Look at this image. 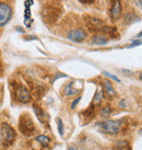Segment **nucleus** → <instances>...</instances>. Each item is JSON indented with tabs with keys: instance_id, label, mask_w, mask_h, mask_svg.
<instances>
[{
	"instance_id": "23",
	"label": "nucleus",
	"mask_w": 142,
	"mask_h": 150,
	"mask_svg": "<svg viewBox=\"0 0 142 150\" xmlns=\"http://www.w3.org/2000/svg\"><path fill=\"white\" fill-rule=\"evenodd\" d=\"M32 4H33V0H26V1H25V7H26V8H30Z\"/></svg>"
},
{
	"instance_id": "6",
	"label": "nucleus",
	"mask_w": 142,
	"mask_h": 150,
	"mask_svg": "<svg viewBox=\"0 0 142 150\" xmlns=\"http://www.w3.org/2000/svg\"><path fill=\"white\" fill-rule=\"evenodd\" d=\"M86 32L83 29H75L69 31L67 34V38L75 43H81L86 38Z\"/></svg>"
},
{
	"instance_id": "12",
	"label": "nucleus",
	"mask_w": 142,
	"mask_h": 150,
	"mask_svg": "<svg viewBox=\"0 0 142 150\" xmlns=\"http://www.w3.org/2000/svg\"><path fill=\"white\" fill-rule=\"evenodd\" d=\"M114 150H131L130 144L127 140H117L113 146Z\"/></svg>"
},
{
	"instance_id": "2",
	"label": "nucleus",
	"mask_w": 142,
	"mask_h": 150,
	"mask_svg": "<svg viewBox=\"0 0 142 150\" xmlns=\"http://www.w3.org/2000/svg\"><path fill=\"white\" fill-rule=\"evenodd\" d=\"M19 130L24 136H32L35 134V124L27 114H23L19 120Z\"/></svg>"
},
{
	"instance_id": "13",
	"label": "nucleus",
	"mask_w": 142,
	"mask_h": 150,
	"mask_svg": "<svg viewBox=\"0 0 142 150\" xmlns=\"http://www.w3.org/2000/svg\"><path fill=\"white\" fill-rule=\"evenodd\" d=\"M103 88H104V91L108 94L109 96H116V92L114 90V87L112 82L108 79H104L103 81Z\"/></svg>"
},
{
	"instance_id": "16",
	"label": "nucleus",
	"mask_w": 142,
	"mask_h": 150,
	"mask_svg": "<svg viewBox=\"0 0 142 150\" xmlns=\"http://www.w3.org/2000/svg\"><path fill=\"white\" fill-rule=\"evenodd\" d=\"M103 100V91L98 89L97 91L95 92V94H94V98H93V101H92V105H98L101 104V102Z\"/></svg>"
},
{
	"instance_id": "18",
	"label": "nucleus",
	"mask_w": 142,
	"mask_h": 150,
	"mask_svg": "<svg viewBox=\"0 0 142 150\" xmlns=\"http://www.w3.org/2000/svg\"><path fill=\"white\" fill-rule=\"evenodd\" d=\"M110 113H112V108H110V106L106 105V106H104V108H103L100 111V116H102V117H108L109 115H110Z\"/></svg>"
},
{
	"instance_id": "8",
	"label": "nucleus",
	"mask_w": 142,
	"mask_h": 150,
	"mask_svg": "<svg viewBox=\"0 0 142 150\" xmlns=\"http://www.w3.org/2000/svg\"><path fill=\"white\" fill-rule=\"evenodd\" d=\"M73 84H75V81L72 80V81H70V82L66 86V88L63 89V94H65L66 96H73L79 93L80 90L73 88Z\"/></svg>"
},
{
	"instance_id": "21",
	"label": "nucleus",
	"mask_w": 142,
	"mask_h": 150,
	"mask_svg": "<svg viewBox=\"0 0 142 150\" xmlns=\"http://www.w3.org/2000/svg\"><path fill=\"white\" fill-rule=\"evenodd\" d=\"M142 45V40H138V41H134L129 45V47H136V46Z\"/></svg>"
},
{
	"instance_id": "15",
	"label": "nucleus",
	"mask_w": 142,
	"mask_h": 150,
	"mask_svg": "<svg viewBox=\"0 0 142 150\" xmlns=\"http://www.w3.org/2000/svg\"><path fill=\"white\" fill-rule=\"evenodd\" d=\"M35 142L42 145L43 147H47L50 144V138H48L45 135H39L37 137H35Z\"/></svg>"
},
{
	"instance_id": "30",
	"label": "nucleus",
	"mask_w": 142,
	"mask_h": 150,
	"mask_svg": "<svg viewBox=\"0 0 142 150\" xmlns=\"http://www.w3.org/2000/svg\"><path fill=\"white\" fill-rule=\"evenodd\" d=\"M139 78H140V80H142V71L139 72Z\"/></svg>"
},
{
	"instance_id": "11",
	"label": "nucleus",
	"mask_w": 142,
	"mask_h": 150,
	"mask_svg": "<svg viewBox=\"0 0 142 150\" xmlns=\"http://www.w3.org/2000/svg\"><path fill=\"white\" fill-rule=\"evenodd\" d=\"M33 111L34 113H35V115H36V117H37L39 121L42 122V123H45L47 120V115L46 113L43 111V108H41L39 106H37V105H33Z\"/></svg>"
},
{
	"instance_id": "20",
	"label": "nucleus",
	"mask_w": 142,
	"mask_h": 150,
	"mask_svg": "<svg viewBox=\"0 0 142 150\" xmlns=\"http://www.w3.org/2000/svg\"><path fill=\"white\" fill-rule=\"evenodd\" d=\"M80 100H81V96H78V98H77L73 102H72V104H71V108H72V110H75V106H77V105H78V103L80 102Z\"/></svg>"
},
{
	"instance_id": "29",
	"label": "nucleus",
	"mask_w": 142,
	"mask_h": 150,
	"mask_svg": "<svg viewBox=\"0 0 142 150\" xmlns=\"http://www.w3.org/2000/svg\"><path fill=\"white\" fill-rule=\"evenodd\" d=\"M122 72H125V74H131V71L126 70V69H122Z\"/></svg>"
},
{
	"instance_id": "22",
	"label": "nucleus",
	"mask_w": 142,
	"mask_h": 150,
	"mask_svg": "<svg viewBox=\"0 0 142 150\" xmlns=\"http://www.w3.org/2000/svg\"><path fill=\"white\" fill-rule=\"evenodd\" d=\"M78 1H80L81 4H93L94 0H78Z\"/></svg>"
},
{
	"instance_id": "19",
	"label": "nucleus",
	"mask_w": 142,
	"mask_h": 150,
	"mask_svg": "<svg viewBox=\"0 0 142 150\" xmlns=\"http://www.w3.org/2000/svg\"><path fill=\"white\" fill-rule=\"evenodd\" d=\"M103 74H104L107 78H109V79H113V80H115V81H117V82H120L119 78H118V77H116L115 75H112V74H109V72H107V71H103Z\"/></svg>"
},
{
	"instance_id": "24",
	"label": "nucleus",
	"mask_w": 142,
	"mask_h": 150,
	"mask_svg": "<svg viewBox=\"0 0 142 150\" xmlns=\"http://www.w3.org/2000/svg\"><path fill=\"white\" fill-rule=\"evenodd\" d=\"M136 2H137V6H138L139 8L142 9V0H136Z\"/></svg>"
},
{
	"instance_id": "1",
	"label": "nucleus",
	"mask_w": 142,
	"mask_h": 150,
	"mask_svg": "<svg viewBox=\"0 0 142 150\" xmlns=\"http://www.w3.org/2000/svg\"><path fill=\"white\" fill-rule=\"evenodd\" d=\"M17 140V132L9 123L0 124V145L4 149H8Z\"/></svg>"
},
{
	"instance_id": "10",
	"label": "nucleus",
	"mask_w": 142,
	"mask_h": 150,
	"mask_svg": "<svg viewBox=\"0 0 142 150\" xmlns=\"http://www.w3.org/2000/svg\"><path fill=\"white\" fill-rule=\"evenodd\" d=\"M89 25L91 26V30H101L104 25V22L97 19V18H90L89 19Z\"/></svg>"
},
{
	"instance_id": "27",
	"label": "nucleus",
	"mask_w": 142,
	"mask_h": 150,
	"mask_svg": "<svg viewBox=\"0 0 142 150\" xmlns=\"http://www.w3.org/2000/svg\"><path fill=\"white\" fill-rule=\"evenodd\" d=\"M136 38H142V31L140 32V33L137 34V36H136Z\"/></svg>"
},
{
	"instance_id": "3",
	"label": "nucleus",
	"mask_w": 142,
	"mask_h": 150,
	"mask_svg": "<svg viewBox=\"0 0 142 150\" xmlns=\"http://www.w3.org/2000/svg\"><path fill=\"white\" fill-rule=\"evenodd\" d=\"M121 125H122L121 121H117V120H107V121L97 123V126L100 127L101 130L109 135H117L120 133Z\"/></svg>"
},
{
	"instance_id": "7",
	"label": "nucleus",
	"mask_w": 142,
	"mask_h": 150,
	"mask_svg": "<svg viewBox=\"0 0 142 150\" xmlns=\"http://www.w3.org/2000/svg\"><path fill=\"white\" fill-rule=\"evenodd\" d=\"M121 10H122V6H121L120 0H114L110 8V17L113 20H118L120 18Z\"/></svg>"
},
{
	"instance_id": "5",
	"label": "nucleus",
	"mask_w": 142,
	"mask_h": 150,
	"mask_svg": "<svg viewBox=\"0 0 142 150\" xmlns=\"http://www.w3.org/2000/svg\"><path fill=\"white\" fill-rule=\"evenodd\" d=\"M14 96H15V100L19 101L20 103H29L31 101V93H30L29 89L25 88L24 86H18L15 88V91H14Z\"/></svg>"
},
{
	"instance_id": "26",
	"label": "nucleus",
	"mask_w": 142,
	"mask_h": 150,
	"mask_svg": "<svg viewBox=\"0 0 142 150\" xmlns=\"http://www.w3.org/2000/svg\"><path fill=\"white\" fill-rule=\"evenodd\" d=\"M30 36H31V35H30ZM26 40H38V38H35V36H33V35H32L31 38H26Z\"/></svg>"
},
{
	"instance_id": "31",
	"label": "nucleus",
	"mask_w": 142,
	"mask_h": 150,
	"mask_svg": "<svg viewBox=\"0 0 142 150\" xmlns=\"http://www.w3.org/2000/svg\"><path fill=\"white\" fill-rule=\"evenodd\" d=\"M140 133H141V135H142V129H141V130H140Z\"/></svg>"
},
{
	"instance_id": "25",
	"label": "nucleus",
	"mask_w": 142,
	"mask_h": 150,
	"mask_svg": "<svg viewBox=\"0 0 142 150\" xmlns=\"http://www.w3.org/2000/svg\"><path fill=\"white\" fill-rule=\"evenodd\" d=\"M68 150H79L78 148H75V147L73 146H70V147H68Z\"/></svg>"
},
{
	"instance_id": "4",
	"label": "nucleus",
	"mask_w": 142,
	"mask_h": 150,
	"mask_svg": "<svg viewBox=\"0 0 142 150\" xmlns=\"http://www.w3.org/2000/svg\"><path fill=\"white\" fill-rule=\"evenodd\" d=\"M12 17V9L6 2H0V28L7 24Z\"/></svg>"
},
{
	"instance_id": "9",
	"label": "nucleus",
	"mask_w": 142,
	"mask_h": 150,
	"mask_svg": "<svg viewBox=\"0 0 142 150\" xmlns=\"http://www.w3.org/2000/svg\"><path fill=\"white\" fill-rule=\"evenodd\" d=\"M92 42L96 45H105L108 43V38L105 34H95L92 38Z\"/></svg>"
},
{
	"instance_id": "17",
	"label": "nucleus",
	"mask_w": 142,
	"mask_h": 150,
	"mask_svg": "<svg viewBox=\"0 0 142 150\" xmlns=\"http://www.w3.org/2000/svg\"><path fill=\"white\" fill-rule=\"evenodd\" d=\"M56 122H57V128H58V133L60 136H63L65 134V126H63V122L60 117H57L56 118Z\"/></svg>"
},
{
	"instance_id": "14",
	"label": "nucleus",
	"mask_w": 142,
	"mask_h": 150,
	"mask_svg": "<svg viewBox=\"0 0 142 150\" xmlns=\"http://www.w3.org/2000/svg\"><path fill=\"white\" fill-rule=\"evenodd\" d=\"M124 20H125V22L127 23V24H132V23H134V22L139 21L140 19H139V17L136 14V13L130 12V13H127V14H126L125 18H124Z\"/></svg>"
},
{
	"instance_id": "28",
	"label": "nucleus",
	"mask_w": 142,
	"mask_h": 150,
	"mask_svg": "<svg viewBox=\"0 0 142 150\" xmlns=\"http://www.w3.org/2000/svg\"><path fill=\"white\" fill-rule=\"evenodd\" d=\"M17 31H19V32H22V33L24 32V30H23V29H20V26H18V28H17Z\"/></svg>"
}]
</instances>
